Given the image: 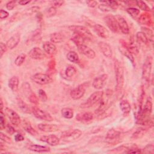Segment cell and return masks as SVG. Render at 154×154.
<instances>
[{
    "label": "cell",
    "instance_id": "obj_13",
    "mask_svg": "<svg viewBox=\"0 0 154 154\" xmlns=\"http://www.w3.org/2000/svg\"><path fill=\"white\" fill-rule=\"evenodd\" d=\"M85 91V87L84 84L78 85L77 87L73 88L70 93V97L74 100H78L81 99L84 94Z\"/></svg>",
    "mask_w": 154,
    "mask_h": 154
},
{
    "label": "cell",
    "instance_id": "obj_42",
    "mask_svg": "<svg viewBox=\"0 0 154 154\" xmlns=\"http://www.w3.org/2000/svg\"><path fill=\"white\" fill-rule=\"evenodd\" d=\"M41 29L40 28H37V29H35L34 31V32H33L31 38L32 41H38L39 39L41 38Z\"/></svg>",
    "mask_w": 154,
    "mask_h": 154
},
{
    "label": "cell",
    "instance_id": "obj_3",
    "mask_svg": "<svg viewBox=\"0 0 154 154\" xmlns=\"http://www.w3.org/2000/svg\"><path fill=\"white\" fill-rule=\"evenodd\" d=\"M69 29L75 34L83 37L86 40H91L93 38L92 34L85 26L81 25H71L69 26Z\"/></svg>",
    "mask_w": 154,
    "mask_h": 154
},
{
    "label": "cell",
    "instance_id": "obj_44",
    "mask_svg": "<svg viewBox=\"0 0 154 154\" xmlns=\"http://www.w3.org/2000/svg\"><path fill=\"white\" fill-rule=\"evenodd\" d=\"M101 4L98 5V8H99L100 10L104 11V12H107V11H111V8L106 4H105L103 1H100Z\"/></svg>",
    "mask_w": 154,
    "mask_h": 154
},
{
    "label": "cell",
    "instance_id": "obj_50",
    "mask_svg": "<svg viewBox=\"0 0 154 154\" xmlns=\"http://www.w3.org/2000/svg\"><path fill=\"white\" fill-rule=\"evenodd\" d=\"M39 9H40V7H39L34 6V7H30L29 8L27 9V10H26V13L27 14H32V13H34L37 12Z\"/></svg>",
    "mask_w": 154,
    "mask_h": 154
},
{
    "label": "cell",
    "instance_id": "obj_1",
    "mask_svg": "<svg viewBox=\"0 0 154 154\" xmlns=\"http://www.w3.org/2000/svg\"><path fill=\"white\" fill-rule=\"evenodd\" d=\"M114 68L116 81V90L120 91L122 89L124 84V71L120 63L117 59L114 60Z\"/></svg>",
    "mask_w": 154,
    "mask_h": 154
},
{
    "label": "cell",
    "instance_id": "obj_36",
    "mask_svg": "<svg viewBox=\"0 0 154 154\" xmlns=\"http://www.w3.org/2000/svg\"><path fill=\"white\" fill-rule=\"evenodd\" d=\"M126 11L134 19H137V17L138 16L140 13V10H138V9H137L136 8H134V7L128 8L126 9Z\"/></svg>",
    "mask_w": 154,
    "mask_h": 154
},
{
    "label": "cell",
    "instance_id": "obj_12",
    "mask_svg": "<svg viewBox=\"0 0 154 154\" xmlns=\"http://www.w3.org/2000/svg\"><path fill=\"white\" fill-rule=\"evenodd\" d=\"M91 26H92L93 28V30L94 31V32L100 37L103 38H107L109 37V32L108 30L103 26H102L100 24L94 23V24L92 25Z\"/></svg>",
    "mask_w": 154,
    "mask_h": 154
},
{
    "label": "cell",
    "instance_id": "obj_48",
    "mask_svg": "<svg viewBox=\"0 0 154 154\" xmlns=\"http://www.w3.org/2000/svg\"><path fill=\"white\" fill-rule=\"evenodd\" d=\"M38 97L42 102H46L48 100L47 94L43 90H42V89L38 90Z\"/></svg>",
    "mask_w": 154,
    "mask_h": 154
},
{
    "label": "cell",
    "instance_id": "obj_32",
    "mask_svg": "<svg viewBox=\"0 0 154 154\" xmlns=\"http://www.w3.org/2000/svg\"><path fill=\"white\" fill-rule=\"evenodd\" d=\"M67 58L70 62L73 63H78L79 61V58L78 54L73 51H69L67 54Z\"/></svg>",
    "mask_w": 154,
    "mask_h": 154
},
{
    "label": "cell",
    "instance_id": "obj_52",
    "mask_svg": "<svg viewBox=\"0 0 154 154\" xmlns=\"http://www.w3.org/2000/svg\"><path fill=\"white\" fill-rule=\"evenodd\" d=\"M7 46L6 45V44L5 45L4 43L1 42L0 43V57L1 58L2 57V55H4V54L7 51Z\"/></svg>",
    "mask_w": 154,
    "mask_h": 154
},
{
    "label": "cell",
    "instance_id": "obj_2",
    "mask_svg": "<svg viewBox=\"0 0 154 154\" xmlns=\"http://www.w3.org/2000/svg\"><path fill=\"white\" fill-rule=\"evenodd\" d=\"M152 67V57L149 55L146 58L142 68V78L143 81L149 84L150 81V76Z\"/></svg>",
    "mask_w": 154,
    "mask_h": 154
},
{
    "label": "cell",
    "instance_id": "obj_19",
    "mask_svg": "<svg viewBox=\"0 0 154 154\" xmlns=\"http://www.w3.org/2000/svg\"><path fill=\"white\" fill-rule=\"evenodd\" d=\"M78 51L81 54H82L88 58L93 59L96 56V54L94 51L92 49H91L90 48H89L88 46L85 45H82L78 46Z\"/></svg>",
    "mask_w": 154,
    "mask_h": 154
},
{
    "label": "cell",
    "instance_id": "obj_55",
    "mask_svg": "<svg viewBox=\"0 0 154 154\" xmlns=\"http://www.w3.org/2000/svg\"><path fill=\"white\" fill-rule=\"evenodd\" d=\"M15 6H16V1H9L6 4V8L8 10H12L15 7Z\"/></svg>",
    "mask_w": 154,
    "mask_h": 154
},
{
    "label": "cell",
    "instance_id": "obj_18",
    "mask_svg": "<svg viewBox=\"0 0 154 154\" xmlns=\"http://www.w3.org/2000/svg\"><path fill=\"white\" fill-rule=\"evenodd\" d=\"M98 46L104 56L107 58H111L112 57V51L109 44L104 42H99Z\"/></svg>",
    "mask_w": 154,
    "mask_h": 154
},
{
    "label": "cell",
    "instance_id": "obj_49",
    "mask_svg": "<svg viewBox=\"0 0 154 154\" xmlns=\"http://www.w3.org/2000/svg\"><path fill=\"white\" fill-rule=\"evenodd\" d=\"M0 137H1V141H3L5 143H12V141H11V139L8 137L7 135H5L4 133L2 132H1L0 133Z\"/></svg>",
    "mask_w": 154,
    "mask_h": 154
},
{
    "label": "cell",
    "instance_id": "obj_23",
    "mask_svg": "<svg viewBox=\"0 0 154 154\" xmlns=\"http://www.w3.org/2000/svg\"><path fill=\"white\" fill-rule=\"evenodd\" d=\"M28 150L36 152H49L51 149L48 146H40L37 144H29L27 146Z\"/></svg>",
    "mask_w": 154,
    "mask_h": 154
},
{
    "label": "cell",
    "instance_id": "obj_57",
    "mask_svg": "<svg viewBox=\"0 0 154 154\" xmlns=\"http://www.w3.org/2000/svg\"><path fill=\"white\" fill-rule=\"evenodd\" d=\"M64 2V1H54L52 3V7H55V8H58V7L62 6L63 5Z\"/></svg>",
    "mask_w": 154,
    "mask_h": 154
},
{
    "label": "cell",
    "instance_id": "obj_31",
    "mask_svg": "<svg viewBox=\"0 0 154 154\" xmlns=\"http://www.w3.org/2000/svg\"><path fill=\"white\" fill-rule=\"evenodd\" d=\"M147 129L145 128H138L132 134L131 138L132 139H138L141 138L142 137H143L146 133L147 132Z\"/></svg>",
    "mask_w": 154,
    "mask_h": 154
},
{
    "label": "cell",
    "instance_id": "obj_35",
    "mask_svg": "<svg viewBox=\"0 0 154 154\" xmlns=\"http://www.w3.org/2000/svg\"><path fill=\"white\" fill-rule=\"evenodd\" d=\"M71 40L73 42V43L77 46H79L82 45H84V43L86 41V40L84 39L83 37H81V36H79L77 34H75L73 37H72Z\"/></svg>",
    "mask_w": 154,
    "mask_h": 154
},
{
    "label": "cell",
    "instance_id": "obj_14",
    "mask_svg": "<svg viewBox=\"0 0 154 154\" xmlns=\"http://www.w3.org/2000/svg\"><path fill=\"white\" fill-rule=\"evenodd\" d=\"M28 55L34 60H42L46 57L45 52L38 47L33 48L28 52Z\"/></svg>",
    "mask_w": 154,
    "mask_h": 154
},
{
    "label": "cell",
    "instance_id": "obj_28",
    "mask_svg": "<svg viewBox=\"0 0 154 154\" xmlns=\"http://www.w3.org/2000/svg\"><path fill=\"white\" fill-rule=\"evenodd\" d=\"M120 42H121L122 46L124 47V48L128 51L129 52L130 54H135V55H137L138 54L139 50L137 46H132V45H130L129 44H128L127 43H126L125 41L123 40H120Z\"/></svg>",
    "mask_w": 154,
    "mask_h": 154
},
{
    "label": "cell",
    "instance_id": "obj_51",
    "mask_svg": "<svg viewBox=\"0 0 154 154\" xmlns=\"http://www.w3.org/2000/svg\"><path fill=\"white\" fill-rule=\"evenodd\" d=\"M55 65H56V62L54 59H52L49 61L48 63V68L49 71H54L55 69Z\"/></svg>",
    "mask_w": 154,
    "mask_h": 154
},
{
    "label": "cell",
    "instance_id": "obj_27",
    "mask_svg": "<svg viewBox=\"0 0 154 154\" xmlns=\"http://www.w3.org/2000/svg\"><path fill=\"white\" fill-rule=\"evenodd\" d=\"M23 128L25 129L26 132L29 133L32 135H37L38 132L32 127L30 122L26 120H23Z\"/></svg>",
    "mask_w": 154,
    "mask_h": 154
},
{
    "label": "cell",
    "instance_id": "obj_7",
    "mask_svg": "<svg viewBox=\"0 0 154 154\" xmlns=\"http://www.w3.org/2000/svg\"><path fill=\"white\" fill-rule=\"evenodd\" d=\"M121 132L114 129H110L106 133L105 141L109 144H116L119 142Z\"/></svg>",
    "mask_w": 154,
    "mask_h": 154
},
{
    "label": "cell",
    "instance_id": "obj_20",
    "mask_svg": "<svg viewBox=\"0 0 154 154\" xmlns=\"http://www.w3.org/2000/svg\"><path fill=\"white\" fill-rule=\"evenodd\" d=\"M39 130L45 132H55L58 130L59 128L57 125L40 123L37 126Z\"/></svg>",
    "mask_w": 154,
    "mask_h": 154
},
{
    "label": "cell",
    "instance_id": "obj_47",
    "mask_svg": "<svg viewBox=\"0 0 154 154\" xmlns=\"http://www.w3.org/2000/svg\"><path fill=\"white\" fill-rule=\"evenodd\" d=\"M56 13H57L56 8L52 6L46 10L45 14H46V17H52V16H54L56 14Z\"/></svg>",
    "mask_w": 154,
    "mask_h": 154
},
{
    "label": "cell",
    "instance_id": "obj_37",
    "mask_svg": "<svg viewBox=\"0 0 154 154\" xmlns=\"http://www.w3.org/2000/svg\"><path fill=\"white\" fill-rule=\"evenodd\" d=\"M76 73V70L75 67L72 66H69L65 70L66 76L69 78L73 77Z\"/></svg>",
    "mask_w": 154,
    "mask_h": 154
},
{
    "label": "cell",
    "instance_id": "obj_8",
    "mask_svg": "<svg viewBox=\"0 0 154 154\" xmlns=\"http://www.w3.org/2000/svg\"><path fill=\"white\" fill-rule=\"evenodd\" d=\"M31 111L32 114L34 115V116L39 119L45 120V121H48V122H51L53 120V118L49 113L36 106L32 107L31 108Z\"/></svg>",
    "mask_w": 154,
    "mask_h": 154
},
{
    "label": "cell",
    "instance_id": "obj_60",
    "mask_svg": "<svg viewBox=\"0 0 154 154\" xmlns=\"http://www.w3.org/2000/svg\"><path fill=\"white\" fill-rule=\"evenodd\" d=\"M14 140L16 141H22L24 140V137L20 134H17L14 136Z\"/></svg>",
    "mask_w": 154,
    "mask_h": 154
},
{
    "label": "cell",
    "instance_id": "obj_10",
    "mask_svg": "<svg viewBox=\"0 0 154 154\" xmlns=\"http://www.w3.org/2000/svg\"><path fill=\"white\" fill-rule=\"evenodd\" d=\"M104 21L106 26L112 32L116 33L119 31V26L115 16L108 14L104 17Z\"/></svg>",
    "mask_w": 154,
    "mask_h": 154
},
{
    "label": "cell",
    "instance_id": "obj_4",
    "mask_svg": "<svg viewBox=\"0 0 154 154\" xmlns=\"http://www.w3.org/2000/svg\"><path fill=\"white\" fill-rule=\"evenodd\" d=\"M103 92L102 91H96L92 93L90 96L87 99V100L80 105L81 108H87L93 106L103 97Z\"/></svg>",
    "mask_w": 154,
    "mask_h": 154
},
{
    "label": "cell",
    "instance_id": "obj_54",
    "mask_svg": "<svg viewBox=\"0 0 154 154\" xmlns=\"http://www.w3.org/2000/svg\"><path fill=\"white\" fill-rule=\"evenodd\" d=\"M153 149H154V147H153V145L152 144H147L145 148L144 149V150H145L144 152H146V153H153Z\"/></svg>",
    "mask_w": 154,
    "mask_h": 154
},
{
    "label": "cell",
    "instance_id": "obj_62",
    "mask_svg": "<svg viewBox=\"0 0 154 154\" xmlns=\"http://www.w3.org/2000/svg\"><path fill=\"white\" fill-rule=\"evenodd\" d=\"M3 101L2 98H1V111H3Z\"/></svg>",
    "mask_w": 154,
    "mask_h": 154
},
{
    "label": "cell",
    "instance_id": "obj_53",
    "mask_svg": "<svg viewBox=\"0 0 154 154\" xmlns=\"http://www.w3.org/2000/svg\"><path fill=\"white\" fill-rule=\"evenodd\" d=\"M4 113L3 111H1V119H0V126L1 129L5 128V117L4 116Z\"/></svg>",
    "mask_w": 154,
    "mask_h": 154
},
{
    "label": "cell",
    "instance_id": "obj_58",
    "mask_svg": "<svg viewBox=\"0 0 154 154\" xmlns=\"http://www.w3.org/2000/svg\"><path fill=\"white\" fill-rule=\"evenodd\" d=\"M86 3L87 5L91 8H94L97 5V2L96 1H87Z\"/></svg>",
    "mask_w": 154,
    "mask_h": 154
},
{
    "label": "cell",
    "instance_id": "obj_40",
    "mask_svg": "<svg viewBox=\"0 0 154 154\" xmlns=\"http://www.w3.org/2000/svg\"><path fill=\"white\" fill-rule=\"evenodd\" d=\"M26 58V55L23 54H20L19 55H18L16 58L14 60V64L17 66H20L25 61Z\"/></svg>",
    "mask_w": 154,
    "mask_h": 154
},
{
    "label": "cell",
    "instance_id": "obj_5",
    "mask_svg": "<svg viewBox=\"0 0 154 154\" xmlns=\"http://www.w3.org/2000/svg\"><path fill=\"white\" fill-rule=\"evenodd\" d=\"M81 135L82 132L79 129L69 130L61 134V139L66 142H70L78 139Z\"/></svg>",
    "mask_w": 154,
    "mask_h": 154
},
{
    "label": "cell",
    "instance_id": "obj_33",
    "mask_svg": "<svg viewBox=\"0 0 154 154\" xmlns=\"http://www.w3.org/2000/svg\"><path fill=\"white\" fill-rule=\"evenodd\" d=\"M136 37H137V42L140 44L147 45L149 42L147 37L145 35V34L142 31L138 32L136 34Z\"/></svg>",
    "mask_w": 154,
    "mask_h": 154
},
{
    "label": "cell",
    "instance_id": "obj_25",
    "mask_svg": "<svg viewBox=\"0 0 154 154\" xmlns=\"http://www.w3.org/2000/svg\"><path fill=\"white\" fill-rule=\"evenodd\" d=\"M120 108L125 116H127L130 113L131 106L129 102L127 100H122L120 102Z\"/></svg>",
    "mask_w": 154,
    "mask_h": 154
},
{
    "label": "cell",
    "instance_id": "obj_17",
    "mask_svg": "<svg viewBox=\"0 0 154 154\" xmlns=\"http://www.w3.org/2000/svg\"><path fill=\"white\" fill-rule=\"evenodd\" d=\"M40 140L42 141H43L45 143H46L47 144H48L51 146H57L60 143L59 138L54 134L42 136L40 138Z\"/></svg>",
    "mask_w": 154,
    "mask_h": 154
},
{
    "label": "cell",
    "instance_id": "obj_21",
    "mask_svg": "<svg viewBox=\"0 0 154 154\" xmlns=\"http://www.w3.org/2000/svg\"><path fill=\"white\" fill-rule=\"evenodd\" d=\"M20 40V35L19 34L16 33L12 35L6 42V45L8 48L12 49L14 48L19 43Z\"/></svg>",
    "mask_w": 154,
    "mask_h": 154
},
{
    "label": "cell",
    "instance_id": "obj_11",
    "mask_svg": "<svg viewBox=\"0 0 154 154\" xmlns=\"http://www.w3.org/2000/svg\"><path fill=\"white\" fill-rule=\"evenodd\" d=\"M108 77V75L105 73L96 77V78H94V79L93 81V83H92L93 87L96 90H100L106 84Z\"/></svg>",
    "mask_w": 154,
    "mask_h": 154
},
{
    "label": "cell",
    "instance_id": "obj_24",
    "mask_svg": "<svg viewBox=\"0 0 154 154\" xmlns=\"http://www.w3.org/2000/svg\"><path fill=\"white\" fill-rule=\"evenodd\" d=\"M139 22L143 25L149 26H151L152 24V20L150 14L148 13H144L141 14L139 17Z\"/></svg>",
    "mask_w": 154,
    "mask_h": 154
},
{
    "label": "cell",
    "instance_id": "obj_43",
    "mask_svg": "<svg viewBox=\"0 0 154 154\" xmlns=\"http://www.w3.org/2000/svg\"><path fill=\"white\" fill-rule=\"evenodd\" d=\"M103 2L106 4L111 10H116L119 7V4L115 1H103Z\"/></svg>",
    "mask_w": 154,
    "mask_h": 154
},
{
    "label": "cell",
    "instance_id": "obj_26",
    "mask_svg": "<svg viewBox=\"0 0 154 154\" xmlns=\"http://www.w3.org/2000/svg\"><path fill=\"white\" fill-rule=\"evenodd\" d=\"M19 78L17 76L11 77L8 81V87L13 92H16L19 88Z\"/></svg>",
    "mask_w": 154,
    "mask_h": 154
},
{
    "label": "cell",
    "instance_id": "obj_16",
    "mask_svg": "<svg viewBox=\"0 0 154 154\" xmlns=\"http://www.w3.org/2000/svg\"><path fill=\"white\" fill-rule=\"evenodd\" d=\"M117 22L119 29L125 34H128L129 32V28L126 20L120 16H115Z\"/></svg>",
    "mask_w": 154,
    "mask_h": 154
},
{
    "label": "cell",
    "instance_id": "obj_30",
    "mask_svg": "<svg viewBox=\"0 0 154 154\" xmlns=\"http://www.w3.org/2000/svg\"><path fill=\"white\" fill-rule=\"evenodd\" d=\"M17 102L19 108L22 112L25 113H31V112H32L29 106L25 102H24L20 98L17 99Z\"/></svg>",
    "mask_w": 154,
    "mask_h": 154
},
{
    "label": "cell",
    "instance_id": "obj_61",
    "mask_svg": "<svg viewBox=\"0 0 154 154\" xmlns=\"http://www.w3.org/2000/svg\"><path fill=\"white\" fill-rule=\"evenodd\" d=\"M31 1H23V0H22V1H19V4L21 5H26L28 4V3H29Z\"/></svg>",
    "mask_w": 154,
    "mask_h": 154
},
{
    "label": "cell",
    "instance_id": "obj_29",
    "mask_svg": "<svg viewBox=\"0 0 154 154\" xmlns=\"http://www.w3.org/2000/svg\"><path fill=\"white\" fill-rule=\"evenodd\" d=\"M50 40L52 43H59L63 41L64 36L60 32H54L50 35Z\"/></svg>",
    "mask_w": 154,
    "mask_h": 154
},
{
    "label": "cell",
    "instance_id": "obj_59",
    "mask_svg": "<svg viewBox=\"0 0 154 154\" xmlns=\"http://www.w3.org/2000/svg\"><path fill=\"white\" fill-rule=\"evenodd\" d=\"M5 128L6 129L7 132L8 134H11V135L13 134L15 132V129H14L11 126L9 125H7L5 126Z\"/></svg>",
    "mask_w": 154,
    "mask_h": 154
},
{
    "label": "cell",
    "instance_id": "obj_9",
    "mask_svg": "<svg viewBox=\"0 0 154 154\" xmlns=\"http://www.w3.org/2000/svg\"><path fill=\"white\" fill-rule=\"evenodd\" d=\"M4 114L10 120V122L13 125L17 126L21 123V119L18 114L9 108H5L4 109Z\"/></svg>",
    "mask_w": 154,
    "mask_h": 154
},
{
    "label": "cell",
    "instance_id": "obj_45",
    "mask_svg": "<svg viewBox=\"0 0 154 154\" xmlns=\"http://www.w3.org/2000/svg\"><path fill=\"white\" fill-rule=\"evenodd\" d=\"M28 99H29V100L30 101V102H31L32 103H34L35 105H37L38 103V97L35 95V93H34L32 92L30 93V94H29Z\"/></svg>",
    "mask_w": 154,
    "mask_h": 154
},
{
    "label": "cell",
    "instance_id": "obj_15",
    "mask_svg": "<svg viewBox=\"0 0 154 154\" xmlns=\"http://www.w3.org/2000/svg\"><path fill=\"white\" fill-rule=\"evenodd\" d=\"M77 121L83 123H90L93 119V115L90 112H83L78 114L76 116Z\"/></svg>",
    "mask_w": 154,
    "mask_h": 154
},
{
    "label": "cell",
    "instance_id": "obj_39",
    "mask_svg": "<svg viewBox=\"0 0 154 154\" xmlns=\"http://www.w3.org/2000/svg\"><path fill=\"white\" fill-rule=\"evenodd\" d=\"M129 147L125 146H120L117 147L116 149H114L112 150H109V152H113V153H127Z\"/></svg>",
    "mask_w": 154,
    "mask_h": 154
},
{
    "label": "cell",
    "instance_id": "obj_56",
    "mask_svg": "<svg viewBox=\"0 0 154 154\" xmlns=\"http://www.w3.org/2000/svg\"><path fill=\"white\" fill-rule=\"evenodd\" d=\"M9 16V14L8 13L5 11V10H4L2 9H1L0 10V18L1 19H5L7 18L8 16Z\"/></svg>",
    "mask_w": 154,
    "mask_h": 154
},
{
    "label": "cell",
    "instance_id": "obj_6",
    "mask_svg": "<svg viewBox=\"0 0 154 154\" xmlns=\"http://www.w3.org/2000/svg\"><path fill=\"white\" fill-rule=\"evenodd\" d=\"M31 79L40 85L49 84L53 81V79L49 75L42 73H37L33 75L31 77Z\"/></svg>",
    "mask_w": 154,
    "mask_h": 154
},
{
    "label": "cell",
    "instance_id": "obj_22",
    "mask_svg": "<svg viewBox=\"0 0 154 154\" xmlns=\"http://www.w3.org/2000/svg\"><path fill=\"white\" fill-rule=\"evenodd\" d=\"M43 48L45 53L49 55H54L57 52V48L52 42H45L43 44Z\"/></svg>",
    "mask_w": 154,
    "mask_h": 154
},
{
    "label": "cell",
    "instance_id": "obj_46",
    "mask_svg": "<svg viewBox=\"0 0 154 154\" xmlns=\"http://www.w3.org/2000/svg\"><path fill=\"white\" fill-rule=\"evenodd\" d=\"M121 52L131 62V63L132 64L133 66H135V61H134V58L133 57L132 55L131 54H130L129 52H128L126 49H124V50H121Z\"/></svg>",
    "mask_w": 154,
    "mask_h": 154
},
{
    "label": "cell",
    "instance_id": "obj_41",
    "mask_svg": "<svg viewBox=\"0 0 154 154\" xmlns=\"http://www.w3.org/2000/svg\"><path fill=\"white\" fill-rule=\"evenodd\" d=\"M142 30H143V32H144L145 34V35H146V37H147L149 41H153V32L151 29L146 28V27H142L141 28Z\"/></svg>",
    "mask_w": 154,
    "mask_h": 154
},
{
    "label": "cell",
    "instance_id": "obj_34",
    "mask_svg": "<svg viewBox=\"0 0 154 154\" xmlns=\"http://www.w3.org/2000/svg\"><path fill=\"white\" fill-rule=\"evenodd\" d=\"M61 115L66 119H72L73 117V111L70 108H64L61 111Z\"/></svg>",
    "mask_w": 154,
    "mask_h": 154
},
{
    "label": "cell",
    "instance_id": "obj_38",
    "mask_svg": "<svg viewBox=\"0 0 154 154\" xmlns=\"http://www.w3.org/2000/svg\"><path fill=\"white\" fill-rule=\"evenodd\" d=\"M136 5L142 10L145 11H150V7L143 1H135Z\"/></svg>",
    "mask_w": 154,
    "mask_h": 154
}]
</instances>
